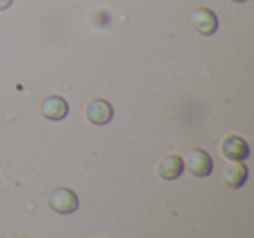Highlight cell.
<instances>
[{"instance_id":"cell-1","label":"cell","mask_w":254,"mask_h":238,"mask_svg":"<svg viewBox=\"0 0 254 238\" xmlns=\"http://www.w3.org/2000/svg\"><path fill=\"white\" fill-rule=\"evenodd\" d=\"M183 167L190 172L195 178H207L212 174V169H214V162L209 157L207 151L200 150V148H190V150L185 151Z\"/></svg>"},{"instance_id":"cell-2","label":"cell","mask_w":254,"mask_h":238,"mask_svg":"<svg viewBox=\"0 0 254 238\" xmlns=\"http://www.w3.org/2000/svg\"><path fill=\"white\" fill-rule=\"evenodd\" d=\"M47 205L58 214H71L78 209V198L70 188L56 186L47 195Z\"/></svg>"},{"instance_id":"cell-3","label":"cell","mask_w":254,"mask_h":238,"mask_svg":"<svg viewBox=\"0 0 254 238\" xmlns=\"http://www.w3.org/2000/svg\"><path fill=\"white\" fill-rule=\"evenodd\" d=\"M190 25L195 32H198L204 37H211L218 30V18L212 11L205 7H197L190 14Z\"/></svg>"},{"instance_id":"cell-4","label":"cell","mask_w":254,"mask_h":238,"mask_svg":"<svg viewBox=\"0 0 254 238\" xmlns=\"http://www.w3.org/2000/svg\"><path fill=\"white\" fill-rule=\"evenodd\" d=\"M219 151H221V155L226 158V160L242 162L249 157V144H247L240 136L230 134V136L223 137Z\"/></svg>"},{"instance_id":"cell-5","label":"cell","mask_w":254,"mask_h":238,"mask_svg":"<svg viewBox=\"0 0 254 238\" xmlns=\"http://www.w3.org/2000/svg\"><path fill=\"white\" fill-rule=\"evenodd\" d=\"M85 119L94 125H106L113 119V108L105 99H92L85 106Z\"/></svg>"},{"instance_id":"cell-6","label":"cell","mask_w":254,"mask_h":238,"mask_svg":"<svg viewBox=\"0 0 254 238\" xmlns=\"http://www.w3.org/2000/svg\"><path fill=\"white\" fill-rule=\"evenodd\" d=\"M247 174H249V171H247L246 164H242V162L230 160L228 164H225V167H223L221 179H223V182L228 186V188L239 189V188H242V186L246 184Z\"/></svg>"},{"instance_id":"cell-7","label":"cell","mask_w":254,"mask_h":238,"mask_svg":"<svg viewBox=\"0 0 254 238\" xmlns=\"http://www.w3.org/2000/svg\"><path fill=\"white\" fill-rule=\"evenodd\" d=\"M40 113L47 120L60 122L68 115V103L61 96H47L40 103Z\"/></svg>"},{"instance_id":"cell-8","label":"cell","mask_w":254,"mask_h":238,"mask_svg":"<svg viewBox=\"0 0 254 238\" xmlns=\"http://www.w3.org/2000/svg\"><path fill=\"white\" fill-rule=\"evenodd\" d=\"M159 178H162L164 181H174L183 174L185 167H183V160L178 155H166L157 162L155 167Z\"/></svg>"},{"instance_id":"cell-9","label":"cell","mask_w":254,"mask_h":238,"mask_svg":"<svg viewBox=\"0 0 254 238\" xmlns=\"http://www.w3.org/2000/svg\"><path fill=\"white\" fill-rule=\"evenodd\" d=\"M12 2H14V0H0V11H5V9H9L12 5Z\"/></svg>"},{"instance_id":"cell-10","label":"cell","mask_w":254,"mask_h":238,"mask_svg":"<svg viewBox=\"0 0 254 238\" xmlns=\"http://www.w3.org/2000/svg\"><path fill=\"white\" fill-rule=\"evenodd\" d=\"M232 2H239L240 4V2H246V0H232Z\"/></svg>"}]
</instances>
